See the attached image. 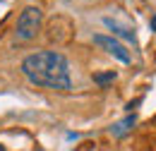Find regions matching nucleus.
I'll return each mask as SVG.
<instances>
[{"label":"nucleus","instance_id":"nucleus-1","mask_svg":"<svg viewBox=\"0 0 156 151\" xmlns=\"http://www.w3.org/2000/svg\"><path fill=\"white\" fill-rule=\"evenodd\" d=\"M22 75L31 84L46 86L53 91H70V62L58 51H36L22 60Z\"/></svg>","mask_w":156,"mask_h":151},{"label":"nucleus","instance_id":"nucleus-2","mask_svg":"<svg viewBox=\"0 0 156 151\" xmlns=\"http://www.w3.org/2000/svg\"><path fill=\"white\" fill-rule=\"evenodd\" d=\"M41 22H43V12H41L39 7H24V12L17 19V36L22 41L34 38L41 29Z\"/></svg>","mask_w":156,"mask_h":151},{"label":"nucleus","instance_id":"nucleus-3","mask_svg":"<svg viewBox=\"0 0 156 151\" xmlns=\"http://www.w3.org/2000/svg\"><path fill=\"white\" fill-rule=\"evenodd\" d=\"M94 43H96L98 48H103L106 53H111L113 58H118L120 62H130V60H132V58H130V53H127V48H125L118 38H113V36L96 34V36H94Z\"/></svg>","mask_w":156,"mask_h":151},{"label":"nucleus","instance_id":"nucleus-4","mask_svg":"<svg viewBox=\"0 0 156 151\" xmlns=\"http://www.w3.org/2000/svg\"><path fill=\"white\" fill-rule=\"evenodd\" d=\"M103 24L111 29V31H115L118 36H122V38H127L130 43H137V38H135V31L130 29V26H122V24H118L115 19H111V17H103Z\"/></svg>","mask_w":156,"mask_h":151},{"label":"nucleus","instance_id":"nucleus-5","mask_svg":"<svg viewBox=\"0 0 156 151\" xmlns=\"http://www.w3.org/2000/svg\"><path fill=\"white\" fill-rule=\"evenodd\" d=\"M135 120H137L135 115H127L125 120H120V122H115V125L111 127V134H113V137H125V134H127L130 130H132Z\"/></svg>","mask_w":156,"mask_h":151},{"label":"nucleus","instance_id":"nucleus-6","mask_svg":"<svg viewBox=\"0 0 156 151\" xmlns=\"http://www.w3.org/2000/svg\"><path fill=\"white\" fill-rule=\"evenodd\" d=\"M115 77H118V75L111 70V72H106V75H94V82H96L98 86H106V84H108V82H113Z\"/></svg>","mask_w":156,"mask_h":151},{"label":"nucleus","instance_id":"nucleus-7","mask_svg":"<svg viewBox=\"0 0 156 151\" xmlns=\"http://www.w3.org/2000/svg\"><path fill=\"white\" fill-rule=\"evenodd\" d=\"M151 31H156V17L151 19Z\"/></svg>","mask_w":156,"mask_h":151},{"label":"nucleus","instance_id":"nucleus-8","mask_svg":"<svg viewBox=\"0 0 156 151\" xmlns=\"http://www.w3.org/2000/svg\"><path fill=\"white\" fill-rule=\"evenodd\" d=\"M0 151H7V149H5V146H2V144H0Z\"/></svg>","mask_w":156,"mask_h":151}]
</instances>
